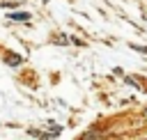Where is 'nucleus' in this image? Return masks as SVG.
Segmentation results:
<instances>
[{
    "mask_svg": "<svg viewBox=\"0 0 147 140\" xmlns=\"http://www.w3.org/2000/svg\"><path fill=\"white\" fill-rule=\"evenodd\" d=\"M11 18H14V21H30V14L18 11V14H11Z\"/></svg>",
    "mask_w": 147,
    "mask_h": 140,
    "instance_id": "obj_1",
    "label": "nucleus"
},
{
    "mask_svg": "<svg viewBox=\"0 0 147 140\" xmlns=\"http://www.w3.org/2000/svg\"><path fill=\"white\" fill-rule=\"evenodd\" d=\"M18 62H21L18 55H7V64H18Z\"/></svg>",
    "mask_w": 147,
    "mask_h": 140,
    "instance_id": "obj_2",
    "label": "nucleus"
}]
</instances>
